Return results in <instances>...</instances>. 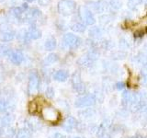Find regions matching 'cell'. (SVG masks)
Here are the masks:
<instances>
[{"instance_id":"cell-1","label":"cell","mask_w":147,"mask_h":138,"mask_svg":"<svg viewBox=\"0 0 147 138\" xmlns=\"http://www.w3.org/2000/svg\"><path fill=\"white\" fill-rule=\"evenodd\" d=\"M76 4L74 0H61L58 3V12L62 16L67 17L75 13Z\"/></svg>"},{"instance_id":"cell-2","label":"cell","mask_w":147,"mask_h":138,"mask_svg":"<svg viewBox=\"0 0 147 138\" xmlns=\"http://www.w3.org/2000/svg\"><path fill=\"white\" fill-rule=\"evenodd\" d=\"M41 115L46 122H57L60 119V112L56 109H54L52 106H45L41 110Z\"/></svg>"},{"instance_id":"cell-3","label":"cell","mask_w":147,"mask_h":138,"mask_svg":"<svg viewBox=\"0 0 147 138\" xmlns=\"http://www.w3.org/2000/svg\"><path fill=\"white\" fill-rule=\"evenodd\" d=\"M96 98L94 94H86L79 97L75 101V106L78 109L88 108L96 104Z\"/></svg>"},{"instance_id":"cell-4","label":"cell","mask_w":147,"mask_h":138,"mask_svg":"<svg viewBox=\"0 0 147 138\" xmlns=\"http://www.w3.org/2000/svg\"><path fill=\"white\" fill-rule=\"evenodd\" d=\"M63 44L69 49H77L82 44V40L73 33H66L63 38Z\"/></svg>"},{"instance_id":"cell-5","label":"cell","mask_w":147,"mask_h":138,"mask_svg":"<svg viewBox=\"0 0 147 138\" xmlns=\"http://www.w3.org/2000/svg\"><path fill=\"white\" fill-rule=\"evenodd\" d=\"M79 16L81 18V20L84 21L85 25H94L96 23V18L94 17V14L86 7H79Z\"/></svg>"},{"instance_id":"cell-6","label":"cell","mask_w":147,"mask_h":138,"mask_svg":"<svg viewBox=\"0 0 147 138\" xmlns=\"http://www.w3.org/2000/svg\"><path fill=\"white\" fill-rule=\"evenodd\" d=\"M39 87H40V77L37 73L32 72L29 78V87H28L29 93L30 95L36 94L39 90Z\"/></svg>"},{"instance_id":"cell-7","label":"cell","mask_w":147,"mask_h":138,"mask_svg":"<svg viewBox=\"0 0 147 138\" xmlns=\"http://www.w3.org/2000/svg\"><path fill=\"white\" fill-rule=\"evenodd\" d=\"M78 125V123L76 122V120L74 117H68L66 118V120L64 121V122L63 123V129L64 131H66L68 133H71L74 129L76 128Z\"/></svg>"},{"instance_id":"cell-8","label":"cell","mask_w":147,"mask_h":138,"mask_svg":"<svg viewBox=\"0 0 147 138\" xmlns=\"http://www.w3.org/2000/svg\"><path fill=\"white\" fill-rule=\"evenodd\" d=\"M131 95L132 93L128 89L123 90L122 95H121V105L124 108H129V105H130L131 99Z\"/></svg>"},{"instance_id":"cell-9","label":"cell","mask_w":147,"mask_h":138,"mask_svg":"<svg viewBox=\"0 0 147 138\" xmlns=\"http://www.w3.org/2000/svg\"><path fill=\"white\" fill-rule=\"evenodd\" d=\"M77 63L82 67H90L92 64H93L94 60L92 59L88 54H86L85 56H82L78 59Z\"/></svg>"},{"instance_id":"cell-10","label":"cell","mask_w":147,"mask_h":138,"mask_svg":"<svg viewBox=\"0 0 147 138\" xmlns=\"http://www.w3.org/2000/svg\"><path fill=\"white\" fill-rule=\"evenodd\" d=\"M69 74L65 70H58L54 73L53 75V79L58 82H64L68 79Z\"/></svg>"},{"instance_id":"cell-11","label":"cell","mask_w":147,"mask_h":138,"mask_svg":"<svg viewBox=\"0 0 147 138\" xmlns=\"http://www.w3.org/2000/svg\"><path fill=\"white\" fill-rule=\"evenodd\" d=\"M26 37L28 39H31V40L40 39L41 37V31L39 29H37V28L32 27L30 29V30L27 32Z\"/></svg>"},{"instance_id":"cell-12","label":"cell","mask_w":147,"mask_h":138,"mask_svg":"<svg viewBox=\"0 0 147 138\" xmlns=\"http://www.w3.org/2000/svg\"><path fill=\"white\" fill-rule=\"evenodd\" d=\"M23 53L20 51H16V52H13L11 54H10V60L13 64H20L23 61Z\"/></svg>"},{"instance_id":"cell-13","label":"cell","mask_w":147,"mask_h":138,"mask_svg":"<svg viewBox=\"0 0 147 138\" xmlns=\"http://www.w3.org/2000/svg\"><path fill=\"white\" fill-rule=\"evenodd\" d=\"M57 46V41H56V39L53 38V37H51V38L47 39L44 43V47H45V50L46 51H53L55 48H56Z\"/></svg>"},{"instance_id":"cell-14","label":"cell","mask_w":147,"mask_h":138,"mask_svg":"<svg viewBox=\"0 0 147 138\" xmlns=\"http://www.w3.org/2000/svg\"><path fill=\"white\" fill-rule=\"evenodd\" d=\"M92 7L94 8V10L96 12H98V13H103L106 9H107V3L104 2V1H98V2H95V3H92Z\"/></svg>"},{"instance_id":"cell-15","label":"cell","mask_w":147,"mask_h":138,"mask_svg":"<svg viewBox=\"0 0 147 138\" xmlns=\"http://www.w3.org/2000/svg\"><path fill=\"white\" fill-rule=\"evenodd\" d=\"M95 113L96 112L93 109H85L78 112V115L82 119H90L91 117L95 116Z\"/></svg>"},{"instance_id":"cell-16","label":"cell","mask_w":147,"mask_h":138,"mask_svg":"<svg viewBox=\"0 0 147 138\" xmlns=\"http://www.w3.org/2000/svg\"><path fill=\"white\" fill-rule=\"evenodd\" d=\"M140 81L142 85L147 86V63H145L141 69Z\"/></svg>"},{"instance_id":"cell-17","label":"cell","mask_w":147,"mask_h":138,"mask_svg":"<svg viewBox=\"0 0 147 138\" xmlns=\"http://www.w3.org/2000/svg\"><path fill=\"white\" fill-rule=\"evenodd\" d=\"M71 30L75 32H78V33H83V32L86 31V27L85 24H83V23L76 22V23H74L71 26Z\"/></svg>"},{"instance_id":"cell-18","label":"cell","mask_w":147,"mask_h":138,"mask_svg":"<svg viewBox=\"0 0 147 138\" xmlns=\"http://www.w3.org/2000/svg\"><path fill=\"white\" fill-rule=\"evenodd\" d=\"M14 35L13 32L11 31H3V32H0V41H10L14 39Z\"/></svg>"},{"instance_id":"cell-19","label":"cell","mask_w":147,"mask_h":138,"mask_svg":"<svg viewBox=\"0 0 147 138\" xmlns=\"http://www.w3.org/2000/svg\"><path fill=\"white\" fill-rule=\"evenodd\" d=\"M102 33H103L102 30L98 27H93L89 30V36L92 37V38H95V39L100 38V37L102 36Z\"/></svg>"},{"instance_id":"cell-20","label":"cell","mask_w":147,"mask_h":138,"mask_svg":"<svg viewBox=\"0 0 147 138\" xmlns=\"http://www.w3.org/2000/svg\"><path fill=\"white\" fill-rule=\"evenodd\" d=\"M59 60V56H58V54L56 53H50L47 57H46L45 59V62L47 63V64H54V63H56L57 61Z\"/></svg>"},{"instance_id":"cell-21","label":"cell","mask_w":147,"mask_h":138,"mask_svg":"<svg viewBox=\"0 0 147 138\" xmlns=\"http://www.w3.org/2000/svg\"><path fill=\"white\" fill-rule=\"evenodd\" d=\"M122 4L119 0H110V7L114 9H119L121 7Z\"/></svg>"},{"instance_id":"cell-22","label":"cell","mask_w":147,"mask_h":138,"mask_svg":"<svg viewBox=\"0 0 147 138\" xmlns=\"http://www.w3.org/2000/svg\"><path fill=\"white\" fill-rule=\"evenodd\" d=\"M45 95L49 99L53 98V97H54V89H53V87H48L47 89H46V90H45Z\"/></svg>"},{"instance_id":"cell-23","label":"cell","mask_w":147,"mask_h":138,"mask_svg":"<svg viewBox=\"0 0 147 138\" xmlns=\"http://www.w3.org/2000/svg\"><path fill=\"white\" fill-rule=\"evenodd\" d=\"M17 138H30V133L27 130H20L18 133Z\"/></svg>"},{"instance_id":"cell-24","label":"cell","mask_w":147,"mask_h":138,"mask_svg":"<svg viewBox=\"0 0 147 138\" xmlns=\"http://www.w3.org/2000/svg\"><path fill=\"white\" fill-rule=\"evenodd\" d=\"M142 2V0H129V6L131 7H134L139 6V5Z\"/></svg>"},{"instance_id":"cell-25","label":"cell","mask_w":147,"mask_h":138,"mask_svg":"<svg viewBox=\"0 0 147 138\" xmlns=\"http://www.w3.org/2000/svg\"><path fill=\"white\" fill-rule=\"evenodd\" d=\"M125 87H126V85H125V83L124 82H118L117 84H116V89H118V90H123L124 89H125Z\"/></svg>"},{"instance_id":"cell-26","label":"cell","mask_w":147,"mask_h":138,"mask_svg":"<svg viewBox=\"0 0 147 138\" xmlns=\"http://www.w3.org/2000/svg\"><path fill=\"white\" fill-rule=\"evenodd\" d=\"M7 110V103L4 100H0V112H6Z\"/></svg>"},{"instance_id":"cell-27","label":"cell","mask_w":147,"mask_h":138,"mask_svg":"<svg viewBox=\"0 0 147 138\" xmlns=\"http://www.w3.org/2000/svg\"><path fill=\"white\" fill-rule=\"evenodd\" d=\"M39 1V4L40 6H47V5L50 3L51 0H38Z\"/></svg>"},{"instance_id":"cell-28","label":"cell","mask_w":147,"mask_h":138,"mask_svg":"<svg viewBox=\"0 0 147 138\" xmlns=\"http://www.w3.org/2000/svg\"><path fill=\"white\" fill-rule=\"evenodd\" d=\"M9 122H10V118H9L8 116L5 117V118L3 119V123H4V125H8Z\"/></svg>"},{"instance_id":"cell-29","label":"cell","mask_w":147,"mask_h":138,"mask_svg":"<svg viewBox=\"0 0 147 138\" xmlns=\"http://www.w3.org/2000/svg\"><path fill=\"white\" fill-rule=\"evenodd\" d=\"M52 138H64V136L62 135V133H54L53 136Z\"/></svg>"},{"instance_id":"cell-30","label":"cell","mask_w":147,"mask_h":138,"mask_svg":"<svg viewBox=\"0 0 147 138\" xmlns=\"http://www.w3.org/2000/svg\"><path fill=\"white\" fill-rule=\"evenodd\" d=\"M70 138H85V137H82V136H72Z\"/></svg>"},{"instance_id":"cell-31","label":"cell","mask_w":147,"mask_h":138,"mask_svg":"<svg viewBox=\"0 0 147 138\" xmlns=\"http://www.w3.org/2000/svg\"><path fill=\"white\" fill-rule=\"evenodd\" d=\"M144 50H145V52L147 53V43H146V44L144 45Z\"/></svg>"},{"instance_id":"cell-32","label":"cell","mask_w":147,"mask_h":138,"mask_svg":"<svg viewBox=\"0 0 147 138\" xmlns=\"http://www.w3.org/2000/svg\"><path fill=\"white\" fill-rule=\"evenodd\" d=\"M27 1H28V2H33L34 0H27Z\"/></svg>"},{"instance_id":"cell-33","label":"cell","mask_w":147,"mask_h":138,"mask_svg":"<svg viewBox=\"0 0 147 138\" xmlns=\"http://www.w3.org/2000/svg\"><path fill=\"white\" fill-rule=\"evenodd\" d=\"M131 138H138L137 136H132V137H131Z\"/></svg>"},{"instance_id":"cell-34","label":"cell","mask_w":147,"mask_h":138,"mask_svg":"<svg viewBox=\"0 0 147 138\" xmlns=\"http://www.w3.org/2000/svg\"><path fill=\"white\" fill-rule=\"evenodd\" d=\"M145 5H146V6H147V0H146V2H145Z\"/></svg>"}]
</instances>
